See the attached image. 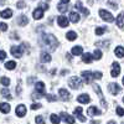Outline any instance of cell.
I'll return each instance as SVG.
<instances>
[{
	"label": "cell",
	"mask_w": 124,
	"mask_h": 124,
	"mask_svg": "<svg viewBox=\"0 0 124 124\" xmlns=\"http://www.w3.org/2000/svg\"><path fill=\"white\" fill-rule=\"evenodd\" d=\"M108 88H109V91H110V93L112 94H118V93L120 92V87L117 85V83H112V85H109L108 86Z\"/></svg>",
	"instance_id": "7c38bea8"
},
{
	"label": "cell",
	"mask_w": 124,
	"mask_h": 124,
	"mask_svg": "<svg viewBox=\"0 0 124 124\" xmlns=\"http://www.w3.org/2000/svg\"><path fill=\"white\" fill-rule=\"evenodd\" d=\"M0 83H1L3 86H5V87H8L10 85V79L8 77H1L0 78Z\"/></svg>",
	"instance_id": "4dcf8cb0"
},
{
	"label": "cell",
	"mask_w": 124,
	"mask_h": 124,
	"mask_svg": "<svg viewBox=\"0 0 124 124\" xmlns=\"http://www.w3.org/2000/svg\"><path fill=\"white\" fill-rule=\"evenodd\" d=\"M10 51H11V55H13L14 57L20 58V57L23 56V52H24V50H23V45H21V46H13Z\"/></svg>",
	"instance_id": "277c9868"
},
{
	"label": "cell",
	"mask_w": 124,
	"mask_h": 124,
	"mask_svg": "<svg viewBox=\"0 0 124 124\" xmlns=\"http://www.w3.org/2000/svg\"><path fill=\"white\" fill-rule=\"evenodd\" d=\"M46 98H47V101L48 102H54V101H56L57 98H56V96H54V94H47L46 96Z\"/></svg>",
	"instance_id": "f35d334b"
},
{
	"label": "cell",
	"mask_w": 124,
	"mask_h": 124,
	"mask_svg": "<svg viewBox=\"0 0 124 124\" xmlns=\"http://www.w3.org/2000/svg\"><path fill=\"white\" fill-rule=\"evenodd\" d=\"M123 102H124V98H123Z\"/></svg>",
	"instance_id": "f907efd6"
},
{
	"label": "cell",
	"mask_w": 124,
	"mask_h": 124,
	"mask_svg": "<svg viewBox=\"0 0 124 124\" xmlns=\"http://www.w3.org/2000/svg\"><path fill=\"white\" fill-rule=\"evenodd\" d=\"M16 67V62L15 61H8L5 63V68L6 70H14Z\"/></svg>",
	"instance_id": "83f0119b"
},
{
	"label": "cell",
	"mask_w": 124,
	"mask_h": 124,
	"mask_svg": "<svg viewBox=\"0 0 124 124\" xmlns=\"http://www.w3.org/2000/svg\"><path fill=\"white\" fill-rule=\"evenodd\" d=\"M87 113H88V116L93 117V116H99L102 112H101L98 108H96V107H89L88 110H87Z\"/></svg>",
	"instance_id": "2e32d148"
},
{
	"label": "cell",
	"mask_w": 124,
	"mask_h": 124,
	"mask_svg": "<svg viewBox=\"0 0 124 124\" xmlns=\"http://www.w3.org/2000/svg\"><path fill=\"white\" fill-rule=\"evenodd\" d=\"M6 58V54H5V51H0V61H3Z\"/></svg>",
	"instance_id": "60d3db41"
},
{
	"label": "cell",
	"mask_w": 124,
	"mask_h": 124,
	"mask_svg": "<svg viewBox=\"0 0 124 124\" xmlns=\"http://www.w3.org/2000/svg\"><path fill=\"white\" fill-rule=\"evenodd\" d=\"M40 9H42V10H47V9H48V5H47V4H40Z\"/></svg>",
	"instance_id": "ee69618b"
},
{
	"label": "cell",
	"mask_w": 124,
	"mask_h": 124,
	"mask_svg": "<svg viewBox=\"0 0 124 124\" xmlns=\"http://www.w3.org/2000/svg\"><path fill=\"white\" fill-rule=\"evenodd\" d=\"M27 23H29V20H27V17H26L25 15L19 16V19H17V24H19L20 26H25Z\"/></svg>",
	"instance_id": "cb8c5ba5"
},
{
	"label": "cell",
	"mask_w": 124,
	"mask_h": 124,
	"mask_svg": "<svg viewBox=\"0 0 124 124\" xmlns=\"http://www.w3.org/2000/svg\"><path fill=\"white\" fill-rule=\"evenodd\" d=\"M39 108H41V104L40 103H34V104H31V109H39Z\"/></svg>",
	"instance_id": "ab89813d"
},
{
	"label": "cell",
	"mask_w": 124,
	"mask_h": 124,
	"mask_svg": "<svg viewBox=\"0 0 124 124\" xmlns=\"http://www.w3.org/2000/svg\"><path fill=\"white\" fill-rule=\"evenodd\" d=\"M108 5L110 8H113V9H117V4H114V1H112V0H109V1H108Z\"/></svg>",
	"instance_id": "7bdbcfd3"
},
{
	"label": "cell",
	"mask_w": 124,
	"mask_h": 124,
	"mask_svg": "<svg viewBox=\"0 0 124 124\" xmlns=\"http://www.w3.org/2000/svg\"><path fill=\"white\" fill-rule=\"evenodd\" d=\"M40 57H41V61H42V62H45V63L50 62V61H51V58H52V57H51V55H50L48 52H42Z\"/></svg>",
	"instance_id": "7402d4cb"
},
{
	"label": "cell",
	"mask_w": 124,
	"mask_h": 124,
	"mask_svg": "<svg viewBox=\"0 0 124 124\" xmlns=\"http://www.w3.org/2000/svg\"><path fill=\"white\" fill-rule=\"evenodd\" d=\"M70 21L71 23H78L79 21V15L77 13H75V11L70 13Z\"/></svg>",
	"instance_id": "ffe728a7"
},
{
	"label": "cell",
	"mask_w": 124,
	"mask_h": 124,
	"mask_svg": "<svg viewBox=\"0 0 124 124\" xmlns=\"http://www.w3.org/2000/svg\"><path fill=\"white\" fill-rule=\"evenodd\" d=\"M61 1L63 3V4H68V3H70V0H61Z\"/></svg>",
	"instance_id": "7dc6e473"
},
{
	"label": "cell",
	"mask_w": 124,
	"mask_h": 124,
	"mask_svg": "<svg viewBox=\"0 0 124 124\" xmlns=\"http://www.w3.org/2000/svg\"><path fill=\"white\" fill-rule=\"evenodd\" d=\"M76 8H77L78 10H81V13H83V15H86V16L89 14V11H88V10H87L86 8H83V5H82L79 1H78V3H76Z\"/></svg>",
	"instance_id": "484cf974"
},
{
	"label": "cell",
	"mask_w": 124,
	"mask_h": 124,
	"mask_svg": "<svg viewBox=\"0 0 124 124\" xmlns=\"http://www.w3.org/2000/svg\"><path fill=\"white\" fill-rule=\"evenodd\" d=\"M77 101L79 102V103H82V104H87V103H89L91 102V98H89V96L88 94H81V96H78V98H77Z\"/></svg>",
	"instance_id": "4fadbf2b"
},
{
	"label": "cell",
	"mask_w": 124,
	"mask_h": 124,
	"mask_svg": "<svg viewBox=\"0 0 124 124\" xmlns=\"http://www.w3.org/2000/svg\"><path fill=\"white\" fill-rule=\"evenodd\" d=\"M61 118L63 119L67 124H73L75 123V118L72 117V116H70V114H67V113H61Z\"/></svg>",
	"instance_id": "9c48e42d"
},
{
	"label": "cell",
	"mask_w": 124,
	"mask_h": 124,
	"mask_svg": "<svg viewBox=\"0 0 124 124\" xmlns=\"http://www.w3.org/2000/svg\"><path fill=\"white\" fill-rule=\"evenodd\" d=\"M82 108L81 107H77L76 109H75V116H77V118L81 120V122H86V117H83V114H82Z\"/></svg>",
	"instance_id": "9a60e30c"
},
{
	"label": "cell",
	"mask_w": 124,
	"mask_h": 124,
	"mask_svg": "<svg viewBox=\"0 0 124 124\" xmlns=\"http://www.w3.org/2000/svg\"><path fill=\"white\" fill-rule=\"evenodd\" d=\"M117 25L119 27H122V29L124 27V13L118 15V17H117Z\"/></svg>",
	"instance_id": "d4e9b609"
},
{
	"label": "cell",
	"mask_w": 124,
	"mask_h": 124,
	"mask_svg": "<svg viewBox=\"0 0 124 124\" xmlns=\"http://www.w3.org/2000/svg\"><path fill=\"white\" fill-rule=\"evenodd\" d=\"M1 94H3L5 98H8V99H11V94H10V92H9L6 88L1 89Z\"/></svg>",
	"instance_id": "836d02e7"
},
{
	"label": "cell",
	"mask_w": 124,
	"mask_h": 124,
	"mask_svg": "<svg viewBox=\"0 0 124 124\" xmlns=\"http://www.w3.org/2000/svg\"><path fill=\"white\" fill-rule=\"evenodd\" d=\"M91 124H99V120H92Z\"/></svg>",
	"instance_id": "bcb514c9"
},
{
	"label": "cell",
	"mask_w": 124,
	"mask_h": 124,
	"mask_svg": "<svg viewBox=\"0 0 124 124\" xmlns=\"http://www.w3.org/2000/svg\"><path fill=\"white\" fill-rule=\"evenodd\" d=\"M117 114H118L119 117H123V116H124V109H123L122 107H117Z\"/></svg>",
	"instance_id": "8d00e7d4"
},
{
	"label": "cell",
	"mask_w": 124,
	"mask_h": 124,
	"mask_svg": "<svg viewBox=\"0 0 124 124\" xmlns=\"http://www.w3.org/2000/svg\"><path fill=\"white\" fill-rule=\"evenodd\" d=\"M82 75V78L85 79L86 83H89L92 79H99L102 78V73L101 72H89V71H83L81 72Z\"/></svg>",
	"instance_id": "7a4b0ae2"
},
{
	"label": "cell",
	"mask_w": 124,
	"mask_h": 124,
	"mask_svg": "<svg viewBox=\"0 0 124 124\" xmlns=\"http://www.w3.org/2000/svg\"><path fill=\"white\" fill-rule=\"evenodd\" d=\"M99 15H101V17H102L103 20H106L107 23H113V21H114V17H113L112 13L107 11V10H101Z\"/></svg>",
	"instance_id": "3957f363"
},
{
	"label": "cell",
	"mask_w": 124,
	"mask_h": 124,
	"mask_svg": "<svg viewBox=\"0 0 124 124\" xmlns=\"http://www.w3.org/2000/svg\"><path fill=\"white\" fill-rule=\"evenodd\" d=\"M58 93H60V97H61L62 101H70V99H71V94H70V92H68L67 89L61 88V89L58 91Z\"/></svg>",
	"instance_id": "ba28073f"
},
{
	"label": "cell",
	"mask_w": 124,
	"mask_h": 124,
	"mask_svg": "<svg viewBox=\"0 0 124 124\" xmlns=\"http://www.w3.org/2000/svg\"><path fill=\"white\" fill-rule=\"evenodd\" d=\"M108 124H117L114 120H110V122H108Z\"/></svg>",
	"instance_id": "c3c4849f"
},
{
	"label": "cell",
	"mask_w": 124,
	"mask_h": 124,
	"mask_svg": "<svg viewBox=\"0 0 124 124\" xmlns=\"http://www.w3.org/2000/svg\"><path fill=\"white\" fill-rule=\"evenodd\" d=\"M93 58L94 60H101L102 58V51L101 50H96L94 52H93Z\"/></svg>",
	"instance_id": "1f68e13d"
},
{
	"label": "cell",
	"mask_w": 124,
	"mask_h": 124,
	"mask_svg": "<svg viewBox=\"0 0 124 124\" xmlns=\"http://www.w3.org/2000/svg\"><path fill=\"white\" fill-rule=\"evenodd\" d=\"M8 30V25L5 23H0V31H3V32H5V31Z\"/></svg>",
	"instance_id": "74e56055"
},
{
	"label": "cell",
	"mask_w": 124,
	"mask_h": 124,
	"mask_svg": "<svg viewBox=\"0 0 124 124\" xmlns=\"http://www.w3.org/2000/svg\"><path fill=\"white\" fill-rule=\"evenodd\" d=\"M120 73V66L118 62H113V65H112V72H110V75L112 77H118Z\"/></svg>",
	"instance_id": "8992f818"
},
{
	"label": "cell",
	"mask_w": 124,
	"mask_h": 124,
	"mask_svg": "<svg viewBox=\"0 0 124 124\" xmlns=\"http://www.w3.org/2000/svg\"><path fill=\"white\" fill-rule=\"evenodd\" d=\"M57 23H58V25H60L61 27H67V26L70 25L68 19H67L66 16H63V15H61V16L57 17Z\"/></svg>",
	"instance_id": "52a82bcc"
},
{
	"label": "cell",
	"mask_w": 124,
	"mask_h": 124,
	"mask_svg": "<svg viewBox=\"0 0 124 124\" xmlns=\"http://www.w3.org/2000/svg\"><path fill=\"white\" fill-rule=\"evenodd\" d=\"M92 58H93V56L89 52H85L83 55H82V62H85V63H91Z\"/></svg>",
	"instance_id": "e0dca14e"
},
{
	"label": "cell",
	"mask_w": 124,
	"mask_h": 124,
	"mask_svg": "<svg viewBox=\"0 0 124 124\" xmlns=\"http://www.w3.org/2000/svg\"><path fill=\"white\" fill-rule=\"evenodd\" d=\"M32 16L35 20H40V19H42L44 17V10L42 9H35L34 10V13H32Z\"/></svg>",
	"instance_id": "8fae6325"
},
{
	"label": "cell",
	"mask_w": 124,
	"mask_h": 124,
	"mask_svg": "<svg viewBox=\"0 0 124 124\" xmlns=\"http://www.w3.org/2000/svg\"><path fill=\"white\" fill-rule=\"evenodd\" d=\"M114 54H116V56H117V57H119V58L124 57V47L118 46V47L114 50Z\"/></svg>",
	"instance_id": "603a6c76"
},
{
	"label": "cell",
	"mask_w": 124,
	"mask_h": 124,
	"mask_svg": "<svg viewBox=\"0 0 124 124\" xmlns=\"http://www.w3.org/2000/svg\"><path fill=\"white\" fill-rule=\"evenodd\" d=\"M106 31H107L106 27H97V29H96V34H97V35H103Z\"/></svg>",
	"instance_id": "e575fe53"
},
{
	"label": "cell",
	"mask_w": 124,
	"mask_h": 124,
	"mask_svg": "<svg viewBox=\"0 0 124 124\" xmlns=\"http://www.w3.org/2000/svg\"><path fill=\"white\" fill-rule=\"evenodd\" d=\"M0 112H3L4 114H8L10 112V104L9 103H0Z\"/></svg>",
	"instance_id": "d6986e66"
},
{
	"label": "cell",
	"mask_w": 124,
	"mask_h": 124,
	"mask_svg": "<svg viewBox=\"0 0 124 124\" xmlns=\"http://www.w3.org/2000/svg\"><path fill=\"white\" fill-rule=\"evenodd\" d=\"M0 16L3 19H10L13 16V10L11 9H5L3 11H0Z\"/></svg>",
	"instance_id": "5bb4252c"
},
{
	"label": "cell",
	"mask_w": 124,
	"mask_h": 124,
	"mask_svg": "<svg viewBox=\"0 0 124 124\" xmlns=\"http://www.w3.org/2000/svg\"><path fill=\"white\" fill-rule=\"evenodd\" d=\"M26 114V107L24 104H20L16 107V116L17 117H24Z\"/></svg>",
	"instance_id": "30bf717a"
},
{
	"label": "cell",
	"mask_w": 124,
	"mask_h": 124,
	"mask_svg": "<svg viewBox=\"0 0 124 124\" xmlns=\"http://www.w3.org/2000/svg\"><path fill=\"white\" fill-rule=\"evenodd\" d=\"M35 87H36V92H40L42 94H45V83L44 82H37Z\"/></svg>",
	"instance_id": "44dd1931"
},
{
	"label": "cell",
	"mask_w": 124,
	"mask_h": 124,
	"mask_svg": "<svg viewBox=\"0 0 124 124\" xmlns=\"http://www.w3.org/2000/svg\"><path fill=\"white\" fill-rule=\"evenodd\" d=\"M93 88L96 89V92H97V94H98L99 99L103 102V104H104V107H106V101H104V97H103V94H102V91H101L99 86H98V85H93Z\"/></svg>",
	"instance_id": "ac0fdd59"
},
{
	"label": "cell",
	"mask_w": 124,
	"mask_h": 124,
	"mask_svg": "<svg viewBox=\"0 0 124 124\" xmlns=\"http://www.w3.org/2000/svg\"><path fill=\"white\" fill-rule=\"evenodd\" d=\"M57 9L60 10L61 13H65V11H67V4H63V3L58 4V5H57Z\"/></svg>",
	"instance_id": "d6a6232c"
},
{
	"label": "cell",
	"mask_w": 124,
	"mask_h": 124,
	"mask_svg": "<svg viewBox=\"0 0 124 124\" xmlns=\"http://www.w3.org/2000/svg\"><path fill=\"white\" fill-rule=\"evenodd\" d=\"M68 85L72 89H77L81 86V79L78 77H71L70 81H68Z\"/></svg>",
	"instance_id": "5b68a950"
},
{
	"label": "cell",
	"mask_w": 124,
	"mask_h": 124,
	"mask_svg": "<svg viewBox=\"0 0 124 124\" xmlns=\"http://www.w3.org/2000/svg\"><path fill=\"white\" fill-rule=\"evenodd\" d=\"M66 37H67L68 41H73V40L77 39V34L75 32V31H68V32L66 34Z\"/></svg>",
	"instance_id": "4316f807"
},
{
	"label": "cell",
	"mask_w": 124,
	"mask_h": 124,
	"mask_svg": "<svg viewBox=\"0 0 124 124\" xmlns=\"http://www.w3.org/2000/svg\"><path fill=\"white\" fill-rule=\"evenodd\" d=\"M16 6H17L19 9H24V8H25V4H24V1H17Z\"/></svg>",
	"instance_id": "b9f144b4"
},
{
	"label": "cell",
	"mask_w": 124,
	"mask_h": 124,
	"mask_svg": "<svg viewBox=\"0 0 124 124\" xmlns=\"http://www.w3.org/2000/svg\"><path fill=\"white\" fill-rule=\"evenodd\" d=\"M123 85H124V77H123Z\"/></svg>",
	"instance_id": "681fc988"
},
{
	"label": "cell",
	"mask_w": 124,
	"mask_h": 124,
	"mask_svg": "<svg viewBox=\"0 0 124 124\" xmlns=\"http://www.w3.org/2000/svg\"><path fill=\"white\" fill-rule=\"evenodd\" d=\"M50 119H51V122H52V124H60V117L56 116V114H51Z\"/></svg>",
	"instance_id": "f546056e"
},
{
	"label": "cell",
	"mask_w": 124,
	"mask_h": 124,
	"mask_svg": "<svg viewBox=\"0 0 124 124\" xmlns=\"http://www.w3.org/2000/svg\"><path fill=\"white\" fill-rule=\"evenodd\" d=\"M42 45L44 46H47L50 50H55L58 46V42H57V40H56V37L54 35L45 34L42 36Z\"/></svg>",
	"instance_id": "6da1fadb"
},
{
	"label": "cell",
	"mask_w": 124,
	"mask_h": 124,
	"mask_svg": "<svg viewBox=\"0 0 124 124\" xmlns=\"http://www.w3.org/2000/svg\"><path fill=\"white\" fill-rule=\"evenodd\" d=\"M67 72H68L67 70H63V71H61V75H62V76H65V75H67Z\"/></svg>",
	"instance_id": "f6af8a7d"
},
{
	"label": "cell",
	"mask_w": 124,
	"mask_h": 124,
	"mask_svg": "<svg viewBox=\"0 0 124 124\" xmlns=\"http://www.w3.org/2000/svg\"><path fill=\"white\" fill-rule=\"evenodd\" d=\"M82 52H83V48H82L81 46H76V47H73V48H72V54H73V55H81Z\"/></svg>",
	"instance_id": "f1b7e54d"
},
{
	"label": "cell",
	"mask_w": 124,
	"mask_h": 124,
	"mask_svg": "<svg viewBox=\"0 0 124 124\" xmlns=\"http://www.w3.org/2000/svg\"><path fill=\"white\" fill-rule=\"evenodd\" d=\"M35 120H36L37 124H45V119H44V117H41V116H37L35 118Z\"/></svg>",
	"instance_id": "d590c367"
}]
</instances>
